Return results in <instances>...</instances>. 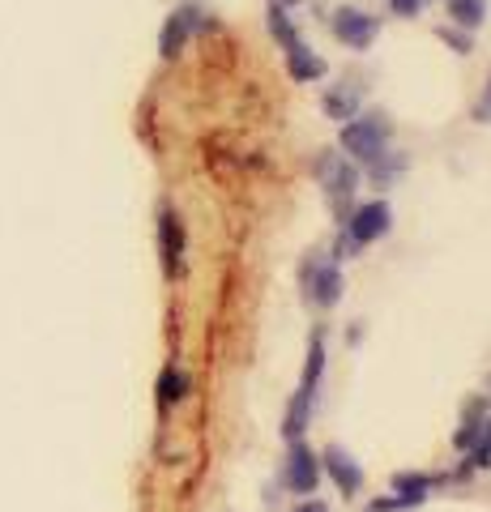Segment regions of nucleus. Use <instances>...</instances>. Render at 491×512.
<instances>
[{"label": "nucleus", "instance_id": "1", "mask_svg": "<svg viewBox=\"0 0 491 512\" xmlns=\"http://www.w3.org/2000/svg\"><path fill=\"white\" fill-rule=\"evenodd\" d=\"M385 141H389V124L385 116H351L342 128V150L351 163L372 167L380 154H385Z\"/></svg>", "mask_w": 491, "mask_h": 512}, {"label": "nucleus", "instance_id": "2", "mask_svg": "<svg viewBox=\"0 0 491 512\" xmlns=\"http://www.w3.org/2000/svg\"><path fill=\"white\" fill-rule=\"evenodd\" d=\"M321 372H325V342L312 338V346H308V367H304V384H299L295 402H291V410H287V440L304 436L312 402H316V384H321Z\"/></svg>", "mask_w": 491, "mask_h": 512}, {"label": "nucleus", "instance_id": "3", "mask_svg": "<svg viewBox=\"0 0 491 512\" xmlns=\"http://www.w3.org/2000/svg\"><path fill=\"white\" fill-rule=\"evenodd\" d=\"M329 26H334V39L346 43V47H355V52H368V47L376 43V35H380V18H376V13L355 9V5L334 9Z\"/></svg>", "mask_w": 491, "mask_h": 512}, {"label": "nucleus", "instance_id": "4", "mask_svg": "<svg viewBox=\"0 0 491 512\" xmlns=\"http://www.w3.org/2000/svg\"><path fill=\"white\" fill-rule=\"evenodd\" d=\"M389 227H393V210L385 201H368V205H359V210L351 214V244H359V248H368V244H376V239H385L389 235Z\"/></svg>", "mask_w": 491, "mask_h": 512}, {"label": "nucleus", "instance_id": "5", "mask_svg": "<svg viewBox=\"0 0 491 512\" xmlns=\"http://www.w3.org/2000/svg\"><path fill=\"white\" fill-rule=\"evenodd\" d=\"M316 175H321L325 192H334V201H346V197H351V192L359 188V171H355V163H346L338 150H325L321 158H316Z\"/></svg>", "mask_w": 491, "mask_h": 512}, {"label": "nucleus", "instance_id": "6", "mask_svg": "<svg viewBox=\"0 0 491 512\" xmlns=\"http://www.w3.org/2000/svg\"><path fill=\"white\" fill-rule=\"evenodd\" d=\"M287 483L295 495H312L316 483H321V461H316V453L304 444V440H295L291 444V461H287Z\"/></svg>", "mask_w": 491, "mask_h": 512}, {"label": "nucleus", "instance_id": "7", "mask_svg": "<svg viewBox=\"0 0 491 512\" xmlns=\"http://www.w3.org/2000/svg\"><path fill=\"white\" fill-rule=\"evenodd\" d=\"M193 30H197V9L193 5H180L167 18L163 35H158V52H163V60H176L184 47H188V39H193Z\"/></svg>", "mask_w": 491, "mask_h": 512}, {"label": "nucleus", "instance_id": "8", "mask_svg": "<svg viewBox=\"0 0 491 512\" xmlns=\"http://www.w3.org/2000/svg\"><path fill=\"white\" fill-rule=\"evenodd\" d=\"M321 470L329 474V478H334V483H338V491L342 495H355L359 487H363V466H359V461L351 457V453H346V448H325V453H321Z\"/></svg>", "mask_w": 491, "mask_h": 512}, {"label": "nucleus", "instance_id": "9", "mask_svg": "<svg viewBox=\"0 0 491 512\" xmlns=\"http://www.w3.org/2000/svg\"><path fill=\"white\" fill-rule=\"evenodd\" d=\"M158 244H163V265H167V274L176 278L180 269H184V227H180L176 210H163V214H158Z\"/></svg>", "mask_w": 491, "mask_h": 512}, {"label": "nucleus", "instance_id": "10", "mask_svg": "<svg viewBox=\"0 0 491 512\" xmlns=\"http://www.w3.org/2000/svg\"><path fill=\"white\" fill-rule=\"evenodd\" d=\"M287 69H291L295 82H316V77H325V60L299 39V43L287 47Z\"/></svg>", "mask_w": 491, "mask_h": 512}, {"label": "nucleus", "instance_id": "11", "mask_svg": "<svg viewBox=\"0 0 491 512\" xmlns=\"http://www.w3.org/2000/svg\"><path fill=\"white\" fill-rule=\"evenodd\" d=\"M316 291H312V299L321 303V308H334V303L342 299V269L338 265H325L321 274H316Z\"/></svg>", "mask_w": 491, "mask_h": 512}, {"label": "nucleus", "instance_id": "12", "mask_svg": "<svg viewBox=\"0 0 491 512\" xmlns=\"http://www.w3.org/2000/svg\"><path fill=\"white\" fill-rule=\"evenodd\" d=\"M269 35H274L282 47L299 43V30H295V18L287 5H278V0H269Z\"/></svg>", "mask_w": 491, "mask_h": 512}, {"label": "nucleus", "instance_id": "13", "mask_svg": "<svg viewBox=\"0 0 491 512\" xmlns=\"http://www.w3.org/2000/svg\"><path fill=\"white\" fill-rule=\"evenodd\" d=\"M325 111H329V120H351V116H359V94H355V86L329 90L325 94Z\"/></svg>", "mask_w": 491, "mask_h": 512}, {"label": "nucleus", "instance_id": "14", "mask_svg": "<svg viewBox=\"0 0 491 512\" xmlns=\"http://www.w3.org/2000/svg\"><path fill=\"white\" fill-rule=\"evenodd\" d=\"M449 18L462 30H479L487 18V0H449Z\"/></svg>", "mask_w": 491, "mask_h": 512}, {"label": "nucleus", "instance_id": "15", "mask_svg": "<svg viewBox=\"0 0 491 512\" xmlns=\"http://www.w3.org/2000/svg\"><path fill=\"white\" fill-rule=\"evenodd\" d=\"M188 389H193V380H188L180 367H167V372L158 376V402H163V406H176Z\"/></svg>", "mask_w": 491, "mask_h": 512}, {"label": "nucleus", "instance_id": "16", "mask_svg": "<svg viewBox=\"0 0 491 512\" xmlns=\"http://www.w3.org/2000/svg\"><path fill=\"white\" fill-rule=\"evenodd\" d=\"M393 491L406 495V500L419 508L427 500V491H432V478H423V474H398V478H393Z\"/></svg>", "mask_w": 491, "mask_h": 512}, {"label": "nucleus", "instance_id": "17", "mask_svg": "<svg viewBox=\"0 0 491 512\" xmlns=\"http://www.w3.org/2000/svg\"><path fill=\"white\" fill-rule=\"evenodd\" d=\"M474 466H491V419L483 423V436H479V453H474Z\"/></svg>", "mask_w": 491, "mask_h": 512}, {"label": "nucleus", "instance_id": "18", "mask_svg": "<svg viewBox=\"0 0 491 512\" xmlns=\"http://www.w3.org/2000/svg\"><path fill=\"white\" fill-rule=\"evenodd\" d=\"M419 5H423V0H389V9L398 13V18H415Z\"/></svg>", "mask_w": 491, "mask_h": 512}, {"label": "nucleus", "instance_id": "19", "mask_svg": "<svg viewBox=\"0 0 491 512\" xmlns=\"http://www.w3.org/2000/svg\"><path fill=\"white\" fill-rule=\"evenodd\" d=\"M474 120H483V124H491V82H487V90H483V99H479V107H474Z\"/></svg>", "mask_w": 491, "mask_h": 512}, {"label": "nucleus", "instance_id": "20", "mask_svg": "<svg viewBox=\"0 0 491 512\" xmlns=\"http://www.w3.org/2000/svg\"><path fill=\"white\" fill-rule=\"evenodd\" d=\"M295 512H329V508H325V504H316V500H312V504H299Z\"/></svg>", "mask_w": 491, "mask_h": 512}, {"label": "nucleus", "instance_id": "21", "mask_svg": "<svg viewBox=\"0 0 491 512\" xmlns=\"http://www.w3.org/2000/svg\"><path fill=\"white\" fill-rule=\"evenodd\" d=\"M278 5H287V9H295V5H299V0H278Z\"/></svg>", "mask_w": 491, "mask_h": 512}]
</instances>
